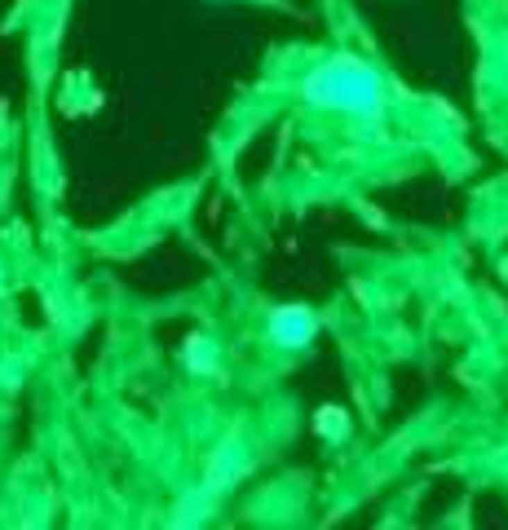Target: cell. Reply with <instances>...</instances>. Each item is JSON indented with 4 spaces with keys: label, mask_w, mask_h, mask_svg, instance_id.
<instances>
[{
    "label": "cell",
    "mask_w": 508,
    "mask_h": 530,
    "mask_svg": "<svg viewBox=\"0 0 508 530\" xmlns=\"http://www.w3.org/2000/svg\"><path fill=\"white\" fill-rule=\"evenodd\" d=\"M310 102L319 106H341V111H376L380 106V80L354 58H336L323 71L305 80Z\"/></svg>",
    "instance_id": "obj_1"
},
{
    "label": "cell",
    "mask_w": 508,
    "mask_h": 530,
    "mask_svg": "<svg viewBox=\"0 0 508 530\" xmlns=\"http://www.w3.org/2000/svg\"><path fill=\"white\" fill-rule=\"evenodd\" d=\"M270 332H274V341H279V345L300 349V345L314 336V318H310L300 305H287V309H279V314L270 318Z\"/></svg>",
    "instance_id": "obj_2"
}]
</instances>
